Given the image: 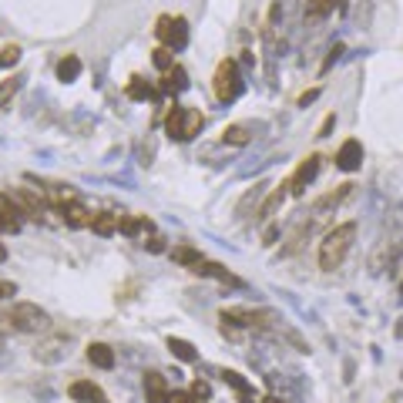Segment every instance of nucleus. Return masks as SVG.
<instances>
[{
  "label": "nucleus",
  "mask_w": 403,
  "mask_h": 403,
  "mask_svg": "<svg viewBox=\"0 0 403 403\" xmlns=\"http://www.w3.org/2000/svg\"><path fill=\"white\" fill-rule=\"evenodd\" d=\"M353 239H357V225L353 222H343L336 229H329L326 239L319 242V269H326V272L340 269L350 246H353Z\"/></svg>",
  "instance_id": "f257e3e1"
},
{
  "label": "nucleus",
  "mask_w": 403,
  "mask_h": 403,
  "mask_svg": "<svg viewBox=\"0 0 403 403\" xmlns=\"http://www.w3.org/2000/svg\"><path fill=\"white\" fill-rule=\"evenodd\" d=\"M202 124H205V114H202L199 108L175 105V108L165 114V135H169L171 141H192L202 131Z\"/></svg>",
  "instance_id": "f03ea898"
},
{
  "label": "nucleus",
  "mask_w": 403,
  "mask_h": 403,
  "mask_svg": "<svg viewBox=\"0 0 403 403\" xmlns=\"http://www.w3.org/2000/svg\"><path fill=\"white\" fill-rule=\"evenodd\" d=\"M212 91H216V101H222V105H229L242 94V74H239V64L232 58L218 61L216 74H212Z\"/></svg>",
  "instance_id": "7ed1b4c3"
},
{
  "label": "nucleus",
  "mask_w": 403,
  "mask_h": 403,
  "mask_svg": "<svg viewBox=\"0 0 403 403\" xmlns=\"http://www.w3.org/2000/svg\"><path fill=\"white\" fill-rule=\"evenodd\" d=\"M7 323L17 333H44L51 326V316L37 303H14V310L7 312Z\"/></svg>",
  "instance_id": "20e7f679"
},
{
  "label": "nucleus",
  "mask_w": 403,
  "mask_h": 403,
  "mask_svg": "<svg viewBox=\"0 0 403 403\" xmlns=\"http://www.w3.org/2000/svg\"><path fill=\"white\" fill-rule=\"evenodd\" d=\"M155 37L161 41V47H182L188 41V24H185V17H158V24H155Z\"/></svg>",
  "instance_id": "39448f33"
},
{
  "label": "nucleus",
  "mask_w": 403,
  "mask_h": 403,
  "mask_svg": "<svg viewBox=\"0 0 403 403\" xmlns=\"http://www.w3.org/2000/svg\"><path fill=\"white\" fill-rule=\"evenodd\" d=\"M222 323H235V326H246V329H263V326L276 323V316L265 310H249V306H229L222 310Z\"/></svg>",
  "instance_id": "423d86ee"
},
{
  "label": "nucleus",
  "mask_w": 403,
  "mask_h": 403,
  "mask_svg": "<svg viewBox=\"0 0 403 403\" xmlns=\"http://www.w3.org/2000/svg\"><path fill=\"white\" fill-rule=\"evenodd\" d=\"M316 171H319V155L303 158V161L296 165L293 178H289V192H293V195H303V192L310 188V182L316 178Z\"/></svg>",
  "instance_id": "0eeeda50"
},
{
  "label": "nucleus",
  "mask_w": 403,
  "mask_h": 403,
  "mask_svg": "<svg viewBox=\"0 0 403 403\" xmlns=\"http://www.w3.org/2000/svg\"><path fill=\"white\" fill-rule=\"evenodd\" d=\"M7 195L14 199V205L27 218H37V222H41V216H44V205H41V195H37V192H31V188H11Z\"/></svg>",
  "instance_id": "6e6552de"
},
{
  "label": "nucleus",
  "mask_w": 403,
  "mask_h": 403,
  "mask_svg": "<svg viewBox=\"0 0 403 403\" xmlns=\"http://www.w3.org/2000/svg\"><path fill=\"white\" fill-rule=\"evenodd\" d=\"M61 216H64V222H67L71 229H91V225H94V212H91V209H84L78 199L67 202V205H61Z\"/></svg>",
  "instance_id": "1a4fd4ad"
},
{
  "label": "nucleus",
  "mask_w": 403,
  "mask_h": 403,
  "mask_svg": "<svg viewBox=\"0 0 403 403\" xmlns=\"http://www.w3.org/2000/svg\"><path fill=\"white\" fill-rule=\"evenodd\" d=\"M359 161H363V145L357 138H346L340 145V152H336V169L343 171H357Z\"/></svg>",
  "instance_id": "9d476101"
},
{
  "label": "nucleus",
  "mask_w": 403,
  "mask_h": 403,
  "mask_svg": "<svg viewBox=\"0 0 403 403\" xmlns=\"http://www.w3.org/2000/svg\"><path fill=\"white\" fill-rule=\"evenodd\" d=\"M145 397H148V403H171V390L161 373H145Z\"/></svg>",
  "instance_id": "9b49d317"
},
{
  "label": "nucleus",
  "mask_w": 403,
  "mask_h": 403,
  "mask_svg": "<svg viewBox=\"0 0 403 403\" xmlns=\"http://www.w3.org/2000/svg\"><path fill=\"white\" fill-rule=\"evenodd\" d=\"M67 393H71L74 400H81V403H108L105 390L98 387V383H91V380H78V383H71Z\"/></svg>",
  "instance_id": "f8f14e48"
},
{
  "label": "nucleus",
  "mask_w": 403,
  "mask_h": 403,
  "mask_svg": "<svg viewBox=\"0 0 403 403\" xmlns=\"http://www.w3.org/2000/svg\"><path fill=\"white\" fill-rule=\"evenodd\" d=\"M118 232L148 242V235H152V222H148V216H121V229H118Z\"/></svg>",
  "instance_id": "ddd939ff"
},
{
  "label": "nucleus",
  "mask_w": 403,
  "mask_h": 403,
  "mask_svg": "<svg viewBox=\"0 0 403 403\" xmlns=\"http://www.w3.org/2000/svg\"><path fill=\"white\" fill-rule=\"evenodd\" d=\"M20 216H24V212L14 205V199H11V195H0V222H4L7 232H17V229H20Z\"/></svg>",
  "instance_id": "4468645a"
},
{
  "label": "nucleus",
  "mask_w": 403,
  "mask_h": 403,
  "mask_svg": "<svg viewBox=\"0 0 403 403\" xmlns=\"http://www.w3.org/2000/svg\"><path fill=\"white\" fill-rule=\"evenodd\" d=\"M88 363H94L98 370H111L114 366V350L108 343H91L88 346Z\"/></svg>",
  "instance_id": "2eb2a0df"
},
{
  "label": "nucleus",
  "mask_w": 403,
  "mask_h": 403,
  "mask_svg": "<svg viewBox=\"0 0 403 403\" xmlns=\"http://www.w3.org/2000/svg\"><path fill=\"white\" fill-rule=\"evenodd\" d=\"M222 141L225 145H235V148H242L252 141V124H229L225 131H222Z\"/></svg>",
  "instance_id": "dca6fc26"
},
{
  "label": "nucleus",
  "mask_w": 403,
  "mask_h": 403,
  "mask_svg": "<svg viewBox=\"0 0 403 403\" xmlns=\"http://www.w3.org/2000/svg\"><path fill=\"white\" fill-rule=\"evenodd\" d=\"M78 74H81V58L78 54H67V58L58 61V81L71 84V81H78Z\"/></svg>",
  "instance_id": "f3484780"
},
{
  "label": "nucleus",
  "mask_w": 403,
  "mask_h": 403,
  "mask_svg": "<svg viewBox=\"0 0 403 403\" xmlns=\"http://www.w3.org/2000/svg\"><path fill=\"white\" fill-rule=\"evenodd\" d=\"M98 235H114L121 229V216H114V212H98L94 216V225H91Z\"/></svg>",
  "instance_id": "a211bd4d"
},
{
  "label": "nucleus",
  "mask_w": 403,
  "mask_h": 403,
  "mask_svg": "<svg viewBox=\"0 0 403 403\" xmlns=\"http://www.w3.org/2000/svg\"><path fill=\"white\" fill-rule=\"evenodd\" d=\"M171 256H175V263L188 265L192 272H195V269H199V265L205 263V259H202V252H199V249H192V246H178L175 252H171Z\"/></svg>",
  "instance_id": "6ab92c4d"
},
{
  "label": "nucleus",
  "mask_w": 403,
  "mask_h": 403,
  "mask_svg": "<svg viewBox=\"0 0 403 403\" xmlns=\"http://www.w3.org/2000/svg\"><path fill=\"white\" fill-rule=\"evenodd\" d=\"M169 350H171V357H178L182 363H195V357H199L192 343H188V340H175V336L169 340Z\"/></svg>",
  "instance_id": "aec40b11"
},
{
  "label": "nucleus",
  "mask_w": 403,
  "mask_h": 403,
  "mask_svg": "<svg viewBox=\"0 0 403 403\" xmlns=\"http://www.w3.org/2000/svg\"><path fill=\"white\" fill-rule=\"evenodd\" d=\"M182 88H188V78H185V67H171L169 74H165V81H161V91H182Z\"/></svg>",
  "instance_id": "412c9836"
},
{
  "label": "nucleus",
  "mask_w": 403,
  "mask_h": 403,
  "mask_svg": "<svg viewBox=\"0 0 403 403\" xmlns=\"http://www.w3.org/2000/svg\"><path fill=\"white\" fill-rule=\"evenodd\" d=\"M286 188H289V185H279L276 192H272V195H269V199L263 202V209H259V218H272V216H276V209H279L282 202H286Z\"/></svg>",
  "instance_id": "4be33fe9"
},
{
  "label": "nucleus",
  "mask_w": 403,
  "mask_h": 403,
  "mask_svg": "<svg viewBox=\"0 0 403 403\" xmlns=\"http://www.w3.org/2000/svg\"><path fill=\"white\" fill-rule=\"evenodd\" d=\"M128 98H131V101H148V98H152V84L135 74V78L128 81Z\"/></svg>",
  "instance_id": "5701e85b"
},
{
  "label": "nucleus",
  "mask_w": 403,
  "mask_h": 403,
  "mask_svg": "<svg viewBox=\"0 0 403 403\" xmlns=\"http://www.w3.org/2000/svg\"><path fill=\"white\" fill-rule=\"evenodd\" d=\"M152 61H155L158 71L169 74L171 67H175V51H171V47H155V51H152Z\"/></svg>",
  "instance_id": "b1692460"
},
{
  "label": "nucleus",
  "mask_w": 403,
  "mask_h": 403,
  "mask_svg": "<svg viewBox=\"0 0 403 403\" xmlns=\"http://www.w3.org/2000/svg\"><path fill=\"white\" fill-rule=\"evenodd\" d=\"M336 4H340V0H312L310 7H306V20H323Z\"/></svg>",
  "instance_id": "393cba45"
},
{
  "label": "nucleus",
  "mask_w": 403,
  "mask_h": 403,
  "mask_svg": "<svg viewBox=\"0 0 403 403\" xmlns=\"http://www.w3.org/2000/svg\"><path fill=\"white\" fill-rule=\"evenodd\" d=\"M17 88H20V78H7L0 84V108H7V101L17 94Z\"/></svg>",
  "instance_id": "a878e982"
},
{
  "label": "nucleus",
  "mask_w": 403,
  "mask_h": 403,
  "mask_svg": "<svg viewBox=\"0 0 403 403\" xmlns=\"http://www.w3.org/2000/svg\"><path fill=\"white\" fill-rule=\"evenodd\" d=\"M20 61V47L11 44V47H4L0 51V67H14V64Z\"/></svg>",
  "instance_id": "bb28decb"
},
{
  "label": "nucleus",
  "mask_w": 403,
  "mask_h": 403,
  "mask_svg": "<svg viewBox=\"0 0 403 403\" xmlns=\"http://www.w3.org/2000/svg\"><path fill=\"white\" fill-rule=\"evenodd\" d=\"M145 246H148V252H165V235H148V242H145Z\"/></svg>",
  "instance_id": "cd10ccee"
},
{
  "label": "nucleus",
  "mask_w": 403,
  "mask_h": 403,
  "mask_svg": "<svg viewBox=\"0 0 403 403\" xmlns=\"http://www.w3.org/2000/svg\"><path fill=\"white\" fill-rule=\"evenodd\" d=\"M14 296H17V282L0 279V299H14Z\"/></svg>",
  "instance_id": "c85d7f7f"
},
{
  "label": "nucleus",
  "mask_w": 403,
  "mask_h": 403,
  "mask_svg": "<svg viewBox=\"0 0 403 403\" xmlns=\"http://www.w3.org/2000/svg\"><path fill=\"white\" fill-rule=\"evenodd\" d=\"M171 403H199V397H195V393H182V390H175V393H171Z\"/></svg>",
  "instance_id": "c756f323"
},
{
  "label": "nucleus",
  "mask_w": 403,
  "mask_h": 403,
  "mask_svg": "<svg viewBox=\"0 0 403 403\" xmlns=\"http://www.w3.org/2000/svg\"><path fill=\"white\" fill-rule=\"evenodd\" d=\"M192 393H195V397H209V383L195 380V383H192Z\"/></svg>",
  "instance_id": "7c9ffc66"
},
{
  "label": "nucleus",
  "mask_w": 403,
  "mask_h": 403,
  "mask_svg": "<svg viewBox=\"0 0 403 403\" xmlns=\"http://www.w3.org/2000/svg\"><path fill=\"white\" fill-rule=\"evenodd\" d=\"M333 121H336V118L329 114V118H326V121H323V128H319V138H326V135H329V128H333Z\"/></svg>",
  "instance_id": "2f4dec72"
},
{
  "label": "nucleus",
  "mask_w": 403,
  "mask_h": 403,
  "mask_svg": "<svg viewBox=\"0 0 403 403\" xmlns=\"http://www.w3.org/2000/svg\"><path fill=\"white\" fill-rule=\"evenodd\" d=\"M316 94H319V91H306V94H303V98H299V105H310V101H312V98H316Z\"/></svg>",
  "instance_id": "473e14b6"
},
{
  "label": "nucleus",
  "mask_w": 403,
  "mask_h": 403,
  "mask_svg": "<svg viewBox=\"0 0 403 403\" xmlns=\"http://www.w3.org/2000/svg\"><path fill=\"white\" fill-rule=\"evenodd\" d=\"M4 259H7V249L0 246V263H4Z\"/></svg>",
  "instance_id": "72a5a7b5"
},
{
  "label": "nucleus",
  "mask_w": 403,
  "mask_h": 403,
  "mask_svg": "<svg viewBox=\"0 0 403 403\" xmlns=\"http://www.w3.org/2000/svg\"><path fill=\"white\" fill-rule=\"evenodd\" d=\"M263 403H279V400H276V397H265V400Z\"/></svg>",
  "instance_id": "f704fd0d"
},
{
  "label": "nucleus",
  "mask_w": 403,
  "mask_h": 403,
  "mask_svg": "<svg viewBox=\"0 0 403 403\" xmlns=\"http://www.w3.org/2000/svg\"><path fill=\"white\" fill-rule=\"evenodd\" d=\"M0 232H7V229H4V222H0Z\"/></svg>",
  "instance_id": "c9c22d12"
}]
</instances>
